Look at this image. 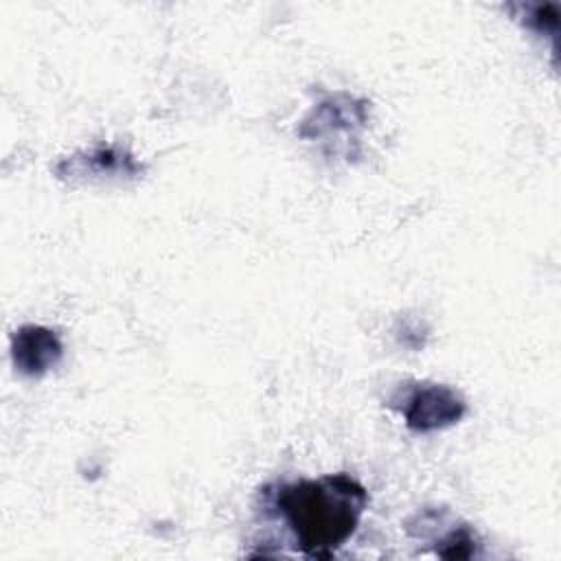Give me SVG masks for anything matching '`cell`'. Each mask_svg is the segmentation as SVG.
Segmentation results:
<instances>
[{
    "mask_svg": "<svg viewBox=\"0 0 561 561\" xmlns=\"http://www.w3.org/2000/svg\"><path fill=\"white\" fill-rule=\"evenodd\" d=\"M528 31L537 35L557 37L559 26V7L557 4H508L506 7Z\"/></svg>",
    "mask_w": 561,
    "mask_h": 561,
    "instance_id": "52a82bcc",
    "label": "cell"
},
{
    "mask_svg": "<svg viewBox=\"0 0 561 561\" xmlns=\"http://www.w3.org/2000/svg\"><path fill=\"white\" fill-rule=\"evenodd\" d=\"M447 511H436V508H423L414 513L405 522V530L416 537L419 541L434 543V552L445 559H469L478 554V535L476 530L458 522L449 515L445 524Z\"/></svg>",
    "mask_w": 561,
    "mask_h": 561,
    "instance_id": "5b68a950",
    "label": "cell"
},
{
    "mask_svg": "<svg viewBox=\"0 0 561 561\" xmlns=\"http://www.w3.org/2000/svg\"><path fill=\"white\" fill-rule=\"evenodd\" d=\"M142 164L121 145H96L61 158L53 173L64 182L96 180H134L142 173Z\"/></svg>",
    "mask_w": 561,
    "mask_h": 561,
    "instance_id": "277c9868",
    "label": "cell"
},
{
    "mask_svg": "<svg viewBox=\"0 0 561 561\" xmlns=\"http://www.w3.org/2000/svg\"><path fill=\"white\" fill-rule=\"evenodd\" d=\"M386 405L403 416L408 430L430 434L456 425L467 414L465 399L445 383L405 381L399 383Z\"/></svg>",
    "mask_w": 561,
    "mask_h": 561,
    "instance_id": "3957f363",
    "label": "cell"
},
{
    "mask_svg": "<svg viewBox=\"0 0 561 561\" xmlns=\"http://www.w3.org/2000/svg\"><path fill=\"white\" fill-rule=\"evenodd\" d=\"M370 103L351 92H329L298 125V136L327 147L329 153L355 158L359 134L366 129Z\"/></svg>",
    "mask_w": 561,
    "mask_h": 561,
    "instance_id": "7a4b0ae2",
    "label": "cell"
},
{
    "mask_svg": "<svg viewBox=\"0 0 561 561\" xmlns=\"http://www.w3.org/2000/svg\"><path fill=\"white\" fill-rule=\"evenodd\" d=\"M64 344L57 331L44 324H22L11 337V362L24 377H42L59 364Z\"/></svg>",
    "mask_w": 561,
    "mask_h": 561,
    "instance_id": "8992f818",
    "label": "cell"
},
{
    "mask_svg": "<svg viewBox=\"0 0 561 561\" xmlns=\"http://www.w3.org/2000/svg\"><path fill=\"white\" fill-rule=\"evenodd\" d=\"M368 491L348 473L270 482L259 491L256 511L280 524L296 552L331 559L357 530Z\"/></svg>",
    "mask_w": 561,
    "mask_h": 561,
    "instance_id": "6da1fadb",
    "label": "cell"
}]
</instances>
